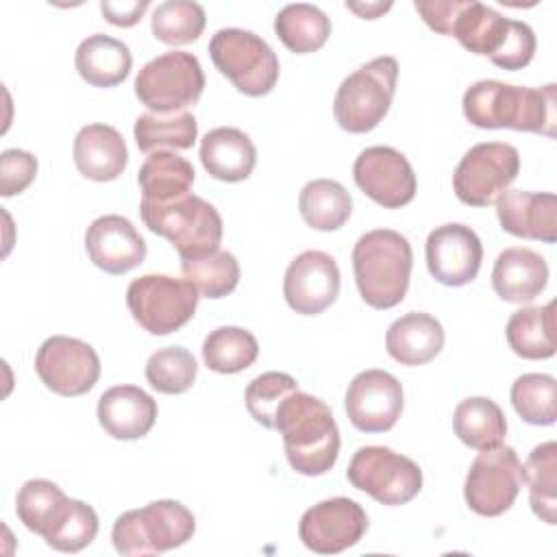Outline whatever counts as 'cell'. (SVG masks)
Returning <instances> with one entry per match:
<instances>
[{
	"label": "cell",
	"instance_id": "obj_5",
	"mask_svg": "<svg viewBox=\"0 0 557 557\" xmlns=\"http://www.w3.org/2000/svg\"><path fill=\"white\" fill-rule=\"evenodd\" d=\"M144 224L165 237L181 259H200L220 248L222 242V218L218 209L200 196L187 194L170 205H139Z\"/></svg>",
	"mask_w": 557,
	"mask_h": 557
},
{
	"label": "cell",
	"instance_id": "obj_26",
	"mask_svg": "<svg viewBox=\"0 0 557 557\" xmlns=\"http://www.w3.org/2000/svg\"><path fill=\"white\" fill-rule=\"evenodd\" d=\"M385 348L400 366H422L444 348V329L431 313L411 311L392 322L385 335Z\"/></svg>",
	"mask_w": 557,
	"mask_h": 557
},
{
	"label": "cell",
	"instance_id": "obj_41",
	"mask_svg": "<svg viewBox=\"0 0 557 557\" xmlns=\"http://www.w3.org/2000/svg\"><path fill=\"white\" fill-rule=\"evenodd\" d=\"M298 389L294 376L285 372H263L255 376L246 387V409L265 429H274L276 411L281 403Z\"/></svg>",
	"mask_w": 557,
	"mask_h": 557
},
{
	"label": "cell",
	"instance_id": "obj_15",
	"mask_svg": "<svg viewBox=\"0 0 557 557\" xmlns=\"http://www.w3.org/2000/svg\"><path fill=\"white\" fill-rule=\"evenodd\" d=\"M87 503L67 498L59 485L46 479L26 481L15 498V513L20 522L41 535L48 546L61 550L74 520Z\"/></svg>",
	"mask_w": 557,
	"mask_h": 557
},
{
	"label": "cell",
	"instance_id": "obj_20",
	"mask_svg": "<svg viewBox=\"0 0 557 557\" xmlns=\"http://www.w3.org/2000/svg\"><path fill=\"white\" fill-rule=\"evenodd\" d=\"M85 250L107 274H126L146 259V242L131 220L109 213L96 218L85 233Z\"/></svg>",
	"mask_w": 557,
	"mask_h": 557
},
{
	"label": "cell",
	"instance_id": "obj_42",
	"mask_svg": "<svg viewBox=\"0 0 557 557\" xmlns=\"http://www.w3.org/2000/svg\"><path fill=\"white\" fill-rule=\"evenodd\" d=\"M37 176V159L20 148H9L0 154V194L11 198L22 194Z\"/></svg>",
	"mask_w": 557,
	"mask_h": 557
},
{
	"label": "cell",
	"instance_id": "obj_12",
	"mask_svg": "<svg viewBox=\"0 0 557 557\" xmlns=\"http://www.w3.org/2000/svg\"><path fill=\"white\" fill-rule=\"evenodd\" d=\"M522 483V463L516 450L498 444L481 450L472 461L463 483V498L474 513L494 518L513 505Z\"/></svg>",
	"mask_w": 557,
	"mask_h": 557
},
{
	"label": "cell",
	"instance_id": "obj_44",
	"mask_svg": "<svg viewBox=\"0 0 557 557\" xmlns=\"http://www.w3.org/2000/svg\"><path fill=\"white\" fill-rule=\"evenodd\" d=\"M148 9V0H122V2H113V0H102L100 2V11L104 15L107 22H111L113 26H135L141 15Z\"/></svg>",
	"mask_w": 557,
	"mask_h": 557
},
{
	"label": "cell",
	"instance_id": "obj_40",
	"mask_svg": "<svg viewBox=\"0 0 557 557\" xmlns=\"http://www.w3.org/2000/svg\"><path fill=\"white\" fill-rule=\"evenodd\" d=\"M198 374L194 355L183 346H165L150 355L146 363V379L150 387L161 394L187 392Z\"/></svg>",
	"mask_w": 557,
	"mask_h": 557
},
{
	"label": "cell",
	"instance_id": "obj_8",
	"mask_svg": "<svg viewBox=\"0 0 557 557\" xmlns=\"http://www.w3.org/2000/svg\"><path fill=\"white\" fill-rule=\"evenodd\" d=\"M198 298V289L187 278L168 274H144L126 289L133 320L150 335H170L185 326L196 313Z\"/></svg>",
	"mask_w": 557,
	"mask_h": 557
},
{
	"label": "cell",
	"instance_id": "obj_34",
	"mask_svg": "<svg viewBox=\"0 0 557 557\" xmlns=\"http://www.w3.org/2000/svg\"><path fill=\"white\" fill-rule=\"evenodd\" d=\"M135 141L146 154L154 150H187L196 144L198 122L189 111L178 113H141L135 120Z\"/></svg>",
	"mask_w": 557,
	"mask_h": 557
},
{
	"label": "cell",
	"instance_id": "obj_45",
	"mask_svg": "<svg viewBox=\"0 0 557 557\" xmlns=\"http://www.w3.org/2000/svg\"><path fill=\"white\" fill-rule=\"evenodd\" d=\"M350 11H355V13H359V15H363L366 20H374L379 13H383V11H387L392 4H346Z\"/></svg>",
	"mask_w": 557,
	"mask_h": 557
},
{
	"label": "cell",
	"instance_id": "obj_36",
	"mask_svg": "<svg viewBox=\"0 0 557 557\" xmlns=\"http://www.w3.org/2000/svg\"><path fill=\"white\" fill-rule=\"evenodd\" d=\"M259 357L257 337L239 326H220L202 342L205 366L220 374H235L250 368Z\"/></svg>",
	"mask_w": 557,
	"mask_h": 557
},
{
	"label": "cell",
	"instance_id": "obj_6",
	"mask_svg": "<svg viewBox=\"0 0 557 557\" xmlns=\"http://www.w3.org/2000/svg\"><path fill=\"white\" fill-rule=\"evenodd\" d=\"M398 63L394 57H376L348 74L335 94L333 115L348 133L376 128L392 107Z\"/></svg>",
	"mask_w": 557,
	"mask_h": 557
},
{
	"label": "cell",
	"instance_id": "obj_1",
	"mask_svg": "<svg viewBox=\"0 0 557 557\" xmlns=\"http://www.w3.org/2000/svg\"><path fill=\"white\" fill-rule=\"evenodd\" d=\"M555 85L542 89L479 81L463 94L461 107L470 124L479 128H513L555 137Z\"/></svg>",
	"mask_w": 557,
	"mask_h": 557
},
{
	"label": "cell",
	"instance_id": "obj_22",
	"mask_svg": "<svg viewBox=\"0 0 557 557\" xmlns=\"http://www.w3.org/2000/svg\"><path fill=\"white\" fill-rule=\"evenodd\" d=\"M157 420V403L137 385L109 387L98 400V422L115 440H139Z\"/></svg>",
	"mask_w": 557,
	"mask_h": 557
},
{
	"label": "cell",
	"instance_id": "obj_21",
	"mask_svg": "<svg viewBox=\"0 0 557 557\" xmlns=\"http://www.w3.org/2000/svg\"><path fill=\"white\" fill-rule=\"evenodd\" d=\"M500 228L546 244L557 242V196L550 191L505 189L496 200Z\"/></svg>",
	"mask_w": 557,
	"mask_h": 557
},
{
	"label": "cell",
	"instance_id": "obj_25",
	"mask_svg": "<svg viewBox=\"0 0 557 557\" xmlns=\"http://www.w3.org/2000/svg\"><path fill=\"white\" fill-rule=\"evenodd\" d=\"M200 161L209 176L224 183H239L252 174L257 148L244 131L220 126L202 137Z\"/></svg>",
	"mask_w": 557,
	"mask_h": 557
},
{
	"label": "cell",
	"instance_id": "obj_38",
	"mask_svg": "<svg viewBox=\"0 0 557 557\" xmlns=\"http://www.w3.org/2000/svg\"><path fill=\"white\" fill-rule=\"evenodd\" d=\"M181 270L198 294L207 298H224L239 283V263L228 250H215L200 259H185Z\"/></svg>",
	"mask_w": 557,
	"mask_h": 557
},
{
	"label": "cell",
	"instance_id": "obj_23",
	"mask_svg": "<svg viewBox=\"0 0 557 557\" xmlns=\"http://www.w3.org/2000/svg\"><path fill=\"white\" fill-rule=\"evenodd\" d=\"M548 283V265L531 248H505L492 270V287L505 302L524 305L535 300Z\"/></svg>",
	"mask_w": 557,
	"mask_h": 557
},
{
	"label": "cell",
	"instance_id": "obj_28",
	"mask_svg": "<svg viewBox=\"0 0 557 557\" xmlns=\"http://www.w3.org/2000/svg\"><path fill=\"white\" fill-rule=\"evenodd\" d=\"M511 28V20L503 17L494 9L476 0H459L450 37H455L468 52L481 57H494Z\"/></svg>",
	"mask_w": 557,
	"mask_h": 557
},
{
	"label": "cell",
	"instance_id": "obj_2",
	"mask_svg": "<svg viewBox=\"0 0 557 557\" xmlns=\"http://www.w3.org/2000/svg\"><path fill=\"white\" fill-rule=\"evenodd\" d=\"M274 431L283 435L285 457L298 474L320 476L335 466L339 429L324 400L296 389L281 403Z\"/></svg>",
	"mask_w": 557,
	"mask_h": 557
},
{
	"label": "cell",
	"instance_id": "obj_30",
	"mask_svg": "<svg viewBox=\"0 0 557 557\" xmlns=\"http://www.w3.org/2000/svg\"><path fill=\"white\" fill-rule=\"evenodd\" d=\"M509 348L522 359H550L555 355V302L522 307L505 326Z\"/></svg>",
	"mask_w": 557,
	"mask_h": 557
},
{
	"label": "cell",
	"instance_id": "obj_19",
	"mask_svg": "<svg viewBox=\"0 0 557 557\" xmlns=\"http://www.w3.org/2000/svg\"><path fill=\"white\" fill-rule=\"evenodd\" d=\"M426 265L431 276L448 287H461L476 278L483 246L479 235L466 224H444L426 237Z\"/></svg>",
	"mask_w": 557,
	"mask_h": 557
},
{
	"label": "cell",
	"instance_id": "obj_14",
	"mask_svg": "<svg viewBox=\"0 0 557 557\" xmlns=\"http://www.w3.org/2000/svg\"><path fill=\"white\" fill-rule=\"evenodd\" d=\"M368 531V516L359 503L335 496L309 507L298 524L300 542L318 555H337L355 546Z\"/></svg>",
	"mask_w": 557,
	"mask_h": 557
},
{
	"label": "cell",
	"instance_id": "obj_10",
	"mask_svg": "<svg viewBox=\"0 0 557 557\" xmlns=\"http://www.w3.org/2000/svg\"><path fill=\"white\" fill-rule=\"evenodd\" d=\"M352 487L366 492L381 505H405L422 490L420 466L385 446L359 448L346 470Z\"/></svg>",
	"mask_w": 557,
	"mask_h": 557
},
{
	"label": "cell",
	"instance_id": "obj_24",
	"mask_svg": "<svg viewBox=\"0 0 557 557\" xmlns=\"http://www.w3.org/2000/svg\"><path fill=\"white\" fill-rule=\"evenodd\" d=\"M74 163L89 181H115L128 163L124 137L109 124L83 126L74 139Z\"/></svg>",
	"mask_w": 557,
	"mask_h": 557
},
{
	"label": "cell",
	"instance_id": "obj_43",
	"mask_svg": "<svg viewBox=\"0 0 557 557\" xmlns=\"http://www.w3.org/2000/svg\"><path fill=\"white\" fill-rule=\"evenodd\" d=\"M535 33L529 24L511 20V28L509 35L503 44V48L490 59L494 65L503 67V70H522L531 63L533 54H535Z\"/></svg>",
	"mask_w": 557,
	"mask_h": 557
},
{
	"label": "cell",
	"instance_id": "obj_27",
	"mask_svg": "<svg viewBox=\"0 0 557 557\" xmlns=\"http://www.w3.org/2000/svg\"><path fill=\"white\" fill-rule=\"evenodd\" d=\"M137 183L141 189L139 205H170L191 194L194 168L174 150H154L146 157L144 165L139 168Z\"/></svg>",
	"mask_w": 557,
	"mask_h": 557
},
{
	"label": "cell",
	"instance_id": "obj_29",
	"mask_svg": "<svg viewBox=\"0 0 557 557\" xmlns=\"http://www.w3.org/2000/svg\"><path fill=\"white\" fill-rule=\"evenodd\" d=\"M74 63L85 83L94 87H115L128 76L133 57L124 41L96 33L81 41Z\"/></svg>",
	"mask_w": 557,
	"mask_h": 557
},
{
	"label": "cell",
	"instance_id": "obj_37",
	"mask_svg": "<svg viewBox=\"0 0 557 557\" xmlns=\"http://www.w3.org/2000/svg\"><path fill=\"white\" fill-rule=\"evenodd\" d=\"M205 9L191 0L161 2L152 13V35L168 46H185L196 41L205 30Z\"/></svg>",
	"mask_w": 557,
	"mask_h": 557
},
{
	"label": "cell",
	"instance_id": "obj_39",
	"mask_svg": "<svg viewBox=\"0 0 557 557\" xmlns=\"http://www.w3.org/2000/svg\"><path fill=\"white\" fill-rule=\"evenodd\" d=\"M516 413L535 426H548L557 418V383L550 374H522L511 385Z\"/></svg>",
	"mask_w": 557,
	"mask_h": 557
},
{
	"label": "cell",
	"instance_id": "obj_7",
	"mask_svg": "<svg viewBox=\"0 0 557 557\" xmlns=\"http://www.w3.org/2000/svg\"><path fill=\"white\" fill-rule=\"evenodd\" d=\"M209 57L218 72L246 96H265L278 81L274 50L250 30L220 28L209 41Z\"/></svg>",
	"mask_w": 557,
	"mask_h": 557
},
{
	"label": "cell",
	"instance_id": "obj_3",
	"mask_svg": "<svg viewBox=\"0 0 557 557\" xmlns=\"http://www.w3.org/2000/svg\"><path fill=\"white\" fill-rule=\"evenodd\" d=\"M411 244L392 228L361 235L352 248V272L361 298L374 309L396 307L409 287Z\"/></svg>",
	"mask_w": 557,
	"mask_h": 557
},
{
	"label": "cell",
	"instance_id": "obj_18",
	"mask_svg": "<svg viewBox=\"0 0 557 557\" xmlns=\"http://www.w3.org/2000/svg\"><path fill=\"white\" fill-rule=\"evenodd\" d=\"M339 294V268L322 250L300 252L285 272L283 296L300 315H318L329 309Z\"/></svg>",
	"mask_w": 557,
	"mask_h": 557
},
{
	"label": "cell",
	"instance_id": "obj_35",
	"mask_svg": "<svg viewBox=\"0 0 557 557\" xmlns=\"http://www.w3.org/2000/svg\"><path fill=\"white\" fill-rule=\"evenodd\" d=\"M522 481L529 485L531 509L546 524L557 522V444L544 442L535 446L524 466Z\"/></svg>",
	"mask_w": 557,
	"mask_h": 557
},
{
	"label": "cell",
	"instance_id": "obj_4",
	"mask_svg": "<svg viewBox=\"0 0 557 557\" xmlns=\"http://www.w3.org/2000/svg\"><path fill=\"white\" fill-rule=\"evenodd\" d=\"M196 531L194 513L178 500H154L141 509L122 513L111 531L120 555H159L183 546Z\"/></svg>",
	"mask_w": 557,
	"mask_h": 557
},
{
	"label": "cell",
	"instance_id": "obj_31",
	"mask_svg": "<svg viewBox=\"0 0 557 557\" xmlns=\"http://www.w3.org/2000/svg\"><path fill=\"white\" fill-rule=\"evenodd\" d=\"M455 435L474 450H485L503 444L507 435V420L503 409L485 398L472 396L457 405L453 416Z\"/></svg>",
	"mask_w": 557,
	"mask_h": 557
},
{
	"label": "cell",
	"instance_id": "obj_11",
	"mask_svg": "<svg viewBox=\"0 0 557 557\" xmlns=\"http://www.w3.org/2000/svg\"><path fill=\"white\" fill-rule=\"evenodd\" d=\"M520 154L511 144L483 141L472 146L455 168L453 189L463 205H492L518 176Z\"/></svg>",
	"mask_w": 557,
	"mask_h": 557
},
{
	"label": "cell",
	"instance_id": "obj_13",
	"mask_svg": "<svg viewBox=\"0 0 557 557\" xmlns=\"http://www.w3.org/2000/svg\"><path fill=\"white\" fill-rule=\"evenodd\" d=\"M35 372L54 394L67 398L83 396L100 376V359L87 342L52 335L35 355Z\"/></svg>",
	"mask_w": 557,
	"mask_h": 557
},
{
	"label": "cell",
	"instance_id": "obj_17",
	"mask_svg": "<svg viewBox=\"0 0 557 557\" xmlns=\"http://www.w3.org/2000/svg\"><path fill=\"white\" fill-rule=\"evenodd\" d=\"M403 411V385L385 370L359 372L346 392V413L363 433L389 431Z\"/></svg>",
	"mask_w": 557,
	"mask_h": 557
},
{
	"label": "cell",
	"instance_id": "obj_32",
	"mask_svg": "<svg viewBox=\"0 0 557 557\" xmlns=\"http://www.w3.org/2000/svg\"><path fill=\"white\" fill-rule=\"evenodd\" d=\"M298 211L307 226L315 231H337L348 222L352 200L342 183L333 178H315L300 189Z\"/></svg>",
	"mask_w": 557,
	"mask_h": 557
},
{
	"label": "cell",
	"instance_id": "obj_9",
	"mask_svg": "<svg viewBox=\"0 0 557 557\" xmlns=\"http://www.w3.org/2000/svg\"><path fill=\"white\" fill-rule=\"evenodd\" d=\"M205 89L200 61L191 52L172 50L148 61L135 78V96L152 113H178L196 104Z\"/></svg>",
	"mask_w": 557,
	"mask_h": 557
},
{
	"label": "cell",
	"instance_id": "obj_16",
	"mask_svg": "<svg viewBox=\"0 0 557 557\" xmlns=\"http://www.w3.org/2000/svg\"><path fill=\"white\" fill-rule=\"evenodd\" d=\"M357 187L385 209H400L416 196V174L403 152L392 146H370L352 165Z\"/></svg>",
	"mask_w": 557,
	"mask_h": 557
},
{
	"label": "cell",
	"instance_id": "obj_33",
	"mask_svg": "<svg viewBox=\"0 0 557 557\" xmlns=\"http://www.w3.org/2000/svg\"><path fill=\"white\" fill-rule=\"evenodd\" d=\"M274 33L296 54L320 50L331 35V20L313 4L296 2L283 7L274 17Z\"/></svg>",
	"mask_w": 557,
	"mask_h": 557
}]
</instances>
